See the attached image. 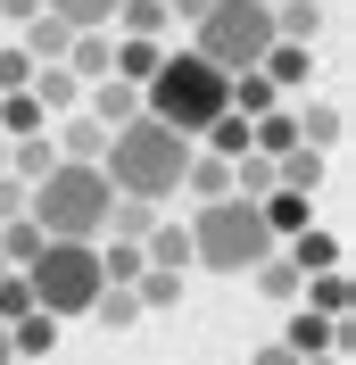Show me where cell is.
Wrapping results in <instances>:
<instances>
[{
    "instance_id": "obj_1",
    "label": "cell",
    "mask_w": 356,
    "mask_h": 365,
    "mask_svg": "<svg viewBox=\"0 0 356 365\" xmlns=\"http://www.w3.org/2000/svg\"><path fill=\"white\" fill-rule=\"evenodd\" d=\"M191 150H199V141L182 133V125L133 108V116L108 133V150H100V175H108L116 191H141V200H174V182H182V166H191Z\"/></svg>"
},
{
    "instance_id": "obj_2",
    "label": "cell",
    "mask_w": 356,
    "mask_h": 365,
    "mask_svg": "<svg viewBox=\"0 0 356 365\" xmlns=\"http://www.w3.org/2000/svg\"><path fill=\"white\" fill-rule=\"evenodd\" d=\"M108 200H116V182L100 175V158H58L42 182H25V216L50 241H100L108 232Z\"/></svg>"
},
{
    "instance_id": "obj_3",
    "label": "cell",
    "mask_w": 356,
    "mask_h": 365,
    "mask_svg": "<svg viewBox=\"0 0 356 365\" xmlns=\"http://www.w3.org/2000/svg\"><path fill=\"white\" fill-rule=\"evenodd\" d=\"M141 108L166 116V125H182V133L199 141L207 116L232 108V75H224L216 58H199V50H166V58L141 75Z\"/></svg>"
},
{
    "instance_id": "obj_4",
    "label": "cell",
    "mask_w": 356,
    "mask_h": 365,
    "mask_svg": "<svg viewBox=\"0 0 356 365\" xmlns=\"http://www.w3.org/2000/svg\"><path fill=\"white\" fill-rule=\"evenodd\" d=\"M266 250H282L266 225V207L241 200V191H216V200H199V216H191V266H216V274H248Z\"/></svg>"
},
{
    "instance_id": "obj_5",
    "label": "cell",
    "mask_w": 356,
    "mask_h": 365,
    "mask_svg": "<svg viewBox=\"0 0 356 365\" xmlns=\"http://www.w3.org/2000/svg\"><path fill=\"white\" fill-rule=\"evenodd\" d=\"M25 282H33V307L50 316H91V299H100V241H42V250L25 257Z\"/></svg>"
},
{
    "instance_id": "obj_6",
    "label": "cell",
    "mask_w": 356,
    "mask_h": 365,
    "mask_svg": "<svg viewBox=\"0 0 356 365\" xmlns=\"http://www.w3.org/2000/svg\"><path fill=\"white\" fill-rule=\"evenodd\" d=\"M266 42H273V9H266V0H207L199 17H191V50H199V58H216L224 75L257 67V58H266Z\"/></svg>"
},
{
    "instance_id": "obj_7",
    "label": "cell",
    "mask_w": 356,
    "mask_h": 365,
    "mask_svg": "<svg viewBox=\"0 0 356 365\" xmlns=\"http://www.w3.org/2000/svg\"><path fill=\"white\" fill-rule=\"evenodd\" d=\"M290 307H298V316H290V332H282V349H290V357H323V349H340V341H348V324H340V316H315L307 299H290Z\"/></svg>"
},
{
    "instance_id": "obj_8",
    "label": "cell",
    "mask_w": 356,
    "mask_h": 365,
    "mask_svg": "<svg viewBox=\"0 0 356 365\" xmlns=\"http://www.w3.org/2000/svg\"><path fill=\"white\" fill-rule=\"evenodd\" d=\"M67 75H83V83L116 75V34H108V25H83V34L67 42Z\"/></svg>"
},
{
    "instance_id": "obj_9",
    "label": "cell",
    "mask_w": 356,
    "mask_h": 365,
    "mask_svg": "<svg viewBox=\"0 0 356 365\" xmlns=\"http://www.w3.org/2000/svg\"><path fill=\"white\" fill-rule=\"evenodd\" d=\"M33 100H42V116H67V108H83V75H67V58H50V67H33Z\"/></svg>"
},
{
    "instance_id": "obj_10",
    "label": "cell",
    "mask_w": 356,
    "mask_h": 365,
    "mask_svg": "<svg viewBox=\"0 0 356 365\" xmlns=\"http://www.w3.org/2000/svg\"><path fill=\"white\" fill-rule=\"evenodd\" d=\"M83 108H91V116H100V125L116 133V125L141 108V83H125V75H100V83H83Z\"/></svg>"
},
{
    "instance_id": "obj_11",
    "label": "cell",
    "mask_w": 356,
    "mask_h": 365,
    "mask_svg": "<svg viewBox=\"0 0 356 365\" xmlns=\"http://www.w3.org/2000/svg\"><path fill=\"white\" fill-rule=\"evenodd\" d=\"M50 166H58V141H50V125H33V133H9V175H17V182H42Z\"/></svg>"
},
{
    "instance_id": "obj_12",
    "label": "cell",
    "mask_w": 356,
    "mask_h": 365,
    "mask_svg": "<svg viewBox=\"0 0 356 365\" xmlns=\"http://www.w3.org/2000/svg\"><path fill=\"white\" fill-rule=\"evenodd\" d=\"M25 50H33V67H50V58H67V42H75V25L58 17V9H33L25 17V34H17Z\"/></svg>"
},
{
    "instance_id": "obj_13",
    "label": "cell",
    "mask_w": 356,
    "mask_h": 365,
    "mask_svg": "<svg viewBox=\"0 0 356 365\" xmlns=\"http://www.w3.org/2000/svg\"><path fill=\"white\" fill-rule=\"evenodd\" d=\"M50 125H58V158H100L108 150V125L91 108H67V116H50Z\"/></svg>"
},
{
    "instance_id": "obj_14",
    "label": "cell",
    "mask_w": 356,
    "mask_h": 365,
    "mask_svg": "<svg viewBox=\"0 0 356 365\" xmlns=\"http://www.w3.org/2000/svg\"><path fill=\"white\" fill-rule=\"evenodd\" d=\"M50 349H58V316H50V307L9 316V357H50Z\"/></svg>"
},
{
    "instance_id": "obj_15",
    "label": "cell",
    "mask_w": 356,
    "mask_h": 365,
    "mask_svg": "<svg viewBox=\"0 0 356 365\" xmlns=\"http://www.w3.org/2000/svg\"><path fill=\"white\" fill-rule=\"evenodd\" d=\"M323 25H332L323 0H273V34L282 42H323Z\"/></svg>"
},
{
    "instance_id": "obj_16",
    "label": "cell",
    "mask_w": 356,
    "mask_h": 365,
    "mask_svg": "<svg viewBox=\"0 0 356 365\" xmlns=\"http://www.w3.org/2000/svg\"><path fill=\"white\" fill-rule=\"evenodd\" d=\"M298 299H307L315 316H340V324H348V274H340V266H315V274H298Z\"/></svg>"
},
{
    "instance_id": "obj_17",
    "label": "cell",
    "mask_w": 356,
    "mask_h": 365,
    "mask_svg": "<svg viewBox=\"0 0 356 365\" xmlns=\"http://www.w3.org/2000/svg\"><path fill=\"white\" fill-rule=\"evenodd\" d=\"M257 207H266L273 241H290V232H298V225H315V200H307V191H290V182H273V191H266V200H257Z\"/></svg>"
},
{
    "instance_id": "obj_18",
    "label": "cell",
    "mask_w": 356,
    "mask_h": 365,
    "mask_svg": "<svg viewBox=\"0 0 356 365\" xmlns=\"http://www.w3.org/2000/svg\"><path fill=\"white\" fill-rule=\"evenodd\" d=\"M141 257H150V266H191V225H166V216H157L150 232H141Z\"/></svg>"
},
{
    "instance_id": "obj_19",
    "label": "cell",
    "mask_w": 356,
    "mask_h": 365,
    "mask_svg": "<svg viewBox=\"0 0 356 365\" xmlns=\"http://www.w3.org/2000/svg\"><path fill=\"white\" fill-rule=\"evenodd\" d=\"M116 34H157V42H166V34H174V9H166V0H116Z\"/></svg>"
},
{
    "instance_id": "obj_20",
    "label": "cell",
    "mask_w": 356,
    "mask_h": 365,
    "mask_svg": "<svg viewBox=\"0 0 356 365\" xmlns=\"http://www.w3.org/2000/svg\"><path fill=\"white\" fill-rule=\"evenodd\" d=\"M108 34H116V25H108ZM157 58H166V42H157V34H116V75H125V83H141Z\"/></svg>"
},
{
    "instance_id": "obj_21",
    "label": "cell",
    "mask_w": 356,
    "mask_h": 365,
    "mask_svg": "<svg viewBox=\"0 0 356 365\" xmlns=\"http://www.w3.org/2000/svg\"><path fill=\"white\" fill-rule=\"evenodd\" d=\"M133 299H141V316L182 307V274H174V266H141V274H133Z\"/></svg>"
},
{
    "instance_id": "obj_22",
    "label": "cell",
    "mask_w": 356,
    "mask_h": 365,
    "mask_svg": "<svg viewBox=\"0 0 356 365\" xmlns=\"http://www.w3.org/2000/svg\"><path fill=\"white\" fill-rule=\"evenodd\" d=\"M290 266H298V274H315V266H340V241H332V232H315V225H298V232H290Z\"/></svg>"
},
{
    "instance_id": "obj_23",
    "label": "cell",
    "mask_w": 356,
    "mask_h": 365,
    "mask_svg": "<svg viewBox=\"0 0 356 365\" xmlns=\"http://www.w3.org/2000/svg\"><path fill=\"white\" fill-rule=\"evenodd\" d=\"M42 241H50V232L33 225V216H0V266H25Z\"/></svg>"
},
{
    "instance_id": "obj_24",
    "label": "cell",
    "mask_w": 356,
    "mask_h": 365,
    "mask_svg": "<svg viewBox=\"0 0 356 365\" xmlns=\"http://www.w3.org/2000/svg\"><path fill=\"white\" fill-rule=\"evenodd\" d=\"M91 316L108 324V332H125V324H141V299H133V282H100V299H91Z\"/></svg>"
},
{
    "instance_id": "obj_25",
    "label": "cell",
    "mask_w": 356,
    "mask_h": 365,
    "mask_svg": "<svg viewBox=\"0 0 356 365\" xmlns=\"http://www.w3.org/2000/svg\"><path fill=\"white\" fill-rule=\"evenodd\" d=\"M248 274H257V291H266V299H282V307H290V299H298V266H290L282 250H266V257H257V266H248Z\"/></svg>"
},
{
    "instance_id": "obj_26",
    "label": "cell",
    "mask_w": 356,
    "mask_h": 365,
    "mask_svg": "<svg viewBox=\"0 0 356 365\" xmlns=\"http://www.w3.org/2000/svg\"><path fill=\"white\" fill-rule=\"evenodd\" d=\"M100 241H108V250H100V282H133V274L150 266V257H141V241H116V232H100Z\"/></svg>"
},
{
    "instance_id": "obj_27",
    "label": "cell",
    "mask_w": 356,
    "mask_h": 365,
    "mask_svg": "<svg viewBox=\"0 0 356 365\" xmlns=\"http://www.w3.org/2000/svg\"><path fill=\"white\" fill-rule=\"evenodd\" d=\"M340 133H348V116H340V108H332V100H315V108H307V116H298V141H315V150H332V141H340Z\"/></svg>"
},
{
    "instance_id": "obj_28",
    "label": "cell",
    "mask_w": 356,
    "mask_h": 365,
    "mask_svg": "<svg viewBox=\"0 0 356 365\" xmlns=\"http://www.w3.org/2000/svg\"><path fill=\"white\" fill-rule=\"evenodd\" d=\"M232 108H241V116H266V108H273L266 67H241V75H232Z\"/></svg>"
},
{
    "instance_id": "obj_29",
    "label": "cell",
    "mask_w": 356,
    "mask_h": 365,
    "mask_svg": "<svg viewBox=\"0 0 356 365\" xmlns=\"http://www.w3.org/2000/svg\"><path fill=\"white\" fill-rule=\"evenodd\" d=\"M42 9H58L75 34H83V25H108V17H116V0H42Z\"/></svg>"
},
{
    "instance_id": "obj_30",
    "label": "cell",
    "mask_w": 356,
    "mask_h": 365,
    "mask_svg": "<svg viewBox=\"0 0 356 365\" xmlns=\"http://www.w3.org/2000/svg\"><path fill=\"white\" fill-rule=\"evenodd\" d=\"M33 83V50L25 42H0V91H25Z\"/></svg>"
},
{
    "instance_id": "obj_31",
    "label": "cell",
    "mask_w": 356,
    "mask_h": 365,
    "mask_svg": "<svg viewBox=\"0 0 356 365\" xmlns=\"http://www.w3.org/2000/svg\"><path fill=\"white\" fill-rule=\"evenodd\" d=\"M0 216H25V182L9 175V166H0Z\"/></svg>"
},
{
    "instance_id": "obj_32",
    "label": "cell",
    "mask_w": 356,
    "mask_h": 365,
    "mask_svg": "<svg viewBox=\"0 0 356 365\" xmlns=\"http://www.w3.org/2000/svg\"><path fill=\"white\" fill-rule=\"evenodd\" d=\"M248 365H298V357H290V349L273 341V349H257V357H248Z\"/></svg>"
},
{
    "instance_id": "obj_33",
    "label": "cell",
    "mask_w": 356,
    "mask_h": 365,
    "mask_svg": "<svg viewBox=\"0 0 356 365\" xmlns=\"http://www.w3.org/2000/svg\"><path fill=\"white\" fill-rule=\"evenodd\" d=\"M33 9H42V0H0V17H17V25L33 17Z\"/></svg>"
},
{
    "instance_id": "obj_34",
    "label": "cell",
    "mask_w": 356,
    "mask_h": 365,
    "mask_svg": "<svg viewBox=\"0 0 356 365\" xmlns=\"http://www.w3.org/2000/svg\"><path fill=\"white\" fill-rule=\"evenodd\" d=\"M298 365H340V349H323V357H298Z\"/></svg>"
},
{
    "instance_id": "obj_35",
    "label": "cell",
    "mask_w": 356,
    "mask_h": 365,
    "mask_svg": "<svg viewBox=\"0 0 356 365\" xmlns=\"http://www.w3.org/2000/svg\"><path fill=\"white\" fill-rule=\"evenodd\" d=\"M0 166H9V133H0Z\"/></svg>"
},
{
    "instance_id": "obj_36",
    "label": "cell",
    "mask_w": 356,
    "mask_h": 365,
    "mask_svg": "<svg viewBox=\"0 0 356 365\" xmlns=\"http://www.w3.org/2000/svg\"><path fill=\"white\" fill-rule=\"evenodd\" d=\"M9 365H42V357H9Z\"/></svg>"
},
{
    "instance_id": "obj_37",
    "label": "cell",
    "mask_w": 356,
    "mask_h": 365,
    "mask_svg": "<svg viewBox=\"0 0 356 365\" xmlns=\"http://www.w3.org/2000/svg\"><path fill=\"white\" fill-rule=\"evenodd\" d=\"M266 9H273V0H266Z\"/></svg>"
}]
</instances>
